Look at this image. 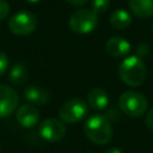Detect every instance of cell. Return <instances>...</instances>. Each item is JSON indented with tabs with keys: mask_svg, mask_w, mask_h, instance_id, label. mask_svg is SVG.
<instances>
[{
	"mask_svg": "<svg viewBox=\"0 0 153 153\" xmlns=\"http://www.w3.org/2000/svg\"><path fill=\"white\" fill-rule=\"evenodd\" d=\"M84 133L91 142L96 145H105L112 137V127L106 116L94 114L86 120Z\"/></svg>",
	"mask_w": 153,
	"mask_h": 153,
	"instance_id": "obj_1",
	"label": "cell"
},
{
	"mask_svg": "<svg viewBox=\"0 0 153 153\" xmlns=\"http://www.w3.org/2000/svg\"><path fill=\"white\" fill-rule=\"evenodd\" d=\"M118 75L121 80L127 84L128 86L136 87L143 84L147 71L143 61L136 56L130 55L122 60V62L118 66Z\"/></svg>",
	"mask_w": 153,
	"mask_h": 153,
	"instance_id": "obj_2",
	"label": "cell"
},
{
	"mask_svg": "<svg viewBox=\"0 0 153 153\" xmlns=\"http://www.w3.org/2000/svg\"><path fill=\"white\" fill-rule=\"evenodd\" d=\"M118 105L127 116L140 117L145 114L148 103L142 93L135 91H126L120 96Z\"/></svg>",
	"mask_w": 153,
	"mask_h": 153,
	"instance_id": "obj_3",
	"label": "cell"
},
{
	"mask_svg": "<svg viewBox=\"0 0 153 153\" xmlns=\"http://www.w3.org/2000/svg\"><path fill=\"white\" fill-rule=\"evenodd\" d=\"M69 27L73 32L79 35H86L92 32L98 25L97 14L87 8H82L72 13L68 20Z\"/></svg>",
	"mask_w": 153,
	"mask_h": 153,
	"instance_id": "obj_4",
	"label": "cell"
},
{
	"mask_svg": "<svg viewBox=\"0 0 153 153\" xmlns=\"http://www.w3.org/2000/svg\"><path fill=\"white\" fill-rule=\"evenodd\" d=\"M37 26V18L33 13L27 11L17 12L8 20V29L13 35L26 36L35 31Z\"/></svg>",
	"mask_w": 153,
	"mask_h": 153,
	"instance_id": "obj_5",
	"label": "cell"
},
{
	"mask_svg": "<svg viewBox=\"0 0 153 153\" xmlns=\"http://www.w3.org/2000/svg\"><path fill=\"white\" fill-rule=\"evenodd\" d=\"M87 104L80 98H72L65 102L60 110V118L66 123H76L87 115Z\"/></svg>",
	"mask_w": 153,
	"mask_h": 153,
	"instance_id": "obj_6",
	"label": "cell"
},
{
	"mask_svg": "<svg viewBox=\"0 0 153 153\" xmlns=\"http://www.w3.org/2000/svg\"><path fill=\"white\" fill-rule=\"evenodd\" d=\"M39 135L48 142H57L66 135V126L57 118H47L39 124Z\"/></svg>",
	"mask_w": 153,
	"mask_h": 153,
	"instance_id": "obj_7",
	"label": "cell"
},
{
	"mask_svg": "<svg viewBox=\"0 0 153 153\" xmlns=\"http://www.w3.org/2000/svg\"><path fill=\"white\" fill-rule=\"evenodd\" d=\"M18 106L17 92L4 84H0V118L8 117Z\"/></svg>",
	"mask_w": 153,
	"mask_h": 153,
	"instance_id": "obj_8",
	"label": "cell"
},
{
	"mask_svg": "<svg viewBox=\"0 0 153 153\" xmlns=\"http://www.w3.org/2000/svg\"><path fill=\"white\" fill-rule=\"evenodd\" d=\"M16 118L22 127L32 128L39 121V112L35 105L24 104V105L18 108V110L16 112Z\"/></svg>",
	"mask_w": 153,
	"mask_h": 153,
	"instance_id": "obj_9",
	"label": "cell"
},
{
	"mask_svg": "<svg viewBox=\"0 0 153 153\" xmlns=\"http://www.w3.org/2000/svg\"><path fill=\"white\" fill-rule=\"evenodd\" d=\"M105 50L112 57H124L130 51V43L123 37H111L105 44Z\"/></svg>",
	"mask_w": 153,
	"mask_h": 153,
	"instance_id": "obj_10",
	"label": "cell"
},
{
	"mask_svg": "<svg viewBox=\"0 0 153 153\" xmlns=\"http://www.w3.org/2000/svg\"><path fill=\"white\" fill-rule=\"evenodd\" d=\"M109 104V96L104 88L94 87L87 93V105L93 110H103Z\"/></svg>",
	"mask_w": 153,
	"mask_h": 153,
	"instance_id": "obj_11",
	"label": "cell"
},
{
	"mask_svg": "<svg viewBox=\"0 0 153 153\" xmlns=\"http://www.w3.org/2000/svg\"><path fill=\"white\" fill-rule=\"evenodd\" d=\"M24 97L32 105H44L49 100L48 92L43 87L37 85H31L26 87L24 91Z\"/></svg>",
	"mask_w": 153,
	"mask_h": 153,
	"instance_id": "obj_12",
	"label": "cell"
},
{
	"mask_svg": "<svg viewBox=\"0 0 153 153\" xmlns=\"http://www.w3.org/2000/svg\"><path fill=\"white\" fill-rule=\"evenodd\" d=\"M129 8L139 18L153 17V0H129Z\"/></svg>",
	"mask_w": 153,
	"mask_h": 153,
	"instance_id": "obj_13",
	"label": "cell"
},
{
	"mask_svg": "<svg viewBox=\"0 0 153 153\" xmlns=\"http://www.w3.org/2000/svg\"><path fill=\"white\" fill-rule=\"evenodd\" d=\"M111 25L117 30H123L128 27L131 23V16L126 10H116L110 16Z\"/></svg>",
	"mask_w": 153,
	"mask_h": 153,
	"instance_id": "obj_14",
	"label": "cell"
},
{
	"mask_svg": "<svg viewBox=\"0 0 153 153\" xmlns=\"http://www.w3.org/2000/svg\"><path fill=\"white\" fill-rule=\"evenodd\" d=\"M26 75H27V71L25 65L16 63L10 71L8 79L13 85H22L26 80Z\"/></svg>",
	"mask_w": 153,
	"mask_h": 153,
	"instance_id": "obj_15",
	"label": "cell"
},
{
	"mask_svg": "<svg viewBox=\"0 0 153 153\" xmlns=\"http://www.w3.org/2000/svg\"><path fill=\"white\" fill-rule=\"evenodd\" d=\"M109 6H110V0H92L91 11H93L96 14H102L105 11H108Z\"/></svg>",
	"mask_w": 153,
	"mask_h": 153,
	"instance_id": "obj_16",
	"label": "cell"
},
{
	"mask_svg": "<svg viewBox=\"0 0 153 153\" xmlns=\"http://www.w3.org/2000/svg\"><path fill=\"white\" fill-rule=\"evenodd\" d=\"M10 13V5L6 0H0V22L4 20Z\"/></svg>",
	"mask_w": 153,
	"mask_h": 153,
	"instance_id": "obj_17",
	"label": "cell"
},
{
	"mask_svg": "<svg viewBox=\"0 0 153 153\" xmlns=\"http://www.w3.org/2000/svg\"><path fill=\"white\" fill-rule=\"evenodd\" d=\"M7 67H8V59L5 53L0 51V76L6 72Z\"/></svg>",
	"mask_w": 153,
	"mask_h": 153,
	"instance_id": "obj_18",
	"label": "cell"
},
{
	"mask_svg": "<svg viewBox=\"0 0 153 153\" xmlns=\"http://www.w3.org/2000/svg\"><path fill=\"white\" fill-rule=\"evenodd\" d=\"M146 126L151 129V130H153V109L147 114V116H146Z\"/></svg>",
	"mask_w": 153,
	"mask_h": 153,
	"instance_id": "obj_19",
	"label": "cell"
},
{
	"mask_svg": "<svg viewBox=\"0 0 153 153\" xmlns=\"http://www.w3.org/2000/svg\"><path fill=\"white\" fill-rule=\"evenodd\" d=\"M66 1L73 6H82L87 2V0H66Z\"/></svg>",
	"mask_w": 153,
	"mask_h": 153,
	"instance_id": "obj_20",
	"label": "cell"
},
{
	"mask_svg": "<svg viewBox=\"0 0 153 153\" xmlns=\"http://www.w3.org/2000/svg\"><path fill=\"white\" fill-rule=\"evenodd\" d=\"M104 153H122V151L120 148H109Z\"/></svg>",
	"mask_w": 153,
	"mask_h": 153,
	"instance_id": "obj_21",
	"label": "cell"
},
{
	"mask_svg": "<svg viewBox=\"0 0 153 153\" xmlns=\"http://www.w3.org/2000/svg\"><path fill=\"white\" fill-rule=\"evenodd\" d=\"M25 1H27V2H30V4H36V2H39L41 0H25Z\"/></svg>",
	"mask_w": 153,
	"mask_h": 153,
	"instance_id": "obj_22",
	"label": "cell"
},
{
	"mask_svg": "<svg viewBox=\"0 0 153 153\" xmlns=\"http://www.w3.org/2000/svg\"><path fill=\"white\" fill-rule=\"evenodd\" d=\"M152 29H153V27H152Z\"/></svg>",
	"mask_w": 153,
	"mask_h": 153,
	"instance_id": "obj_23",
	"label": "cell"
}]
</instances>
